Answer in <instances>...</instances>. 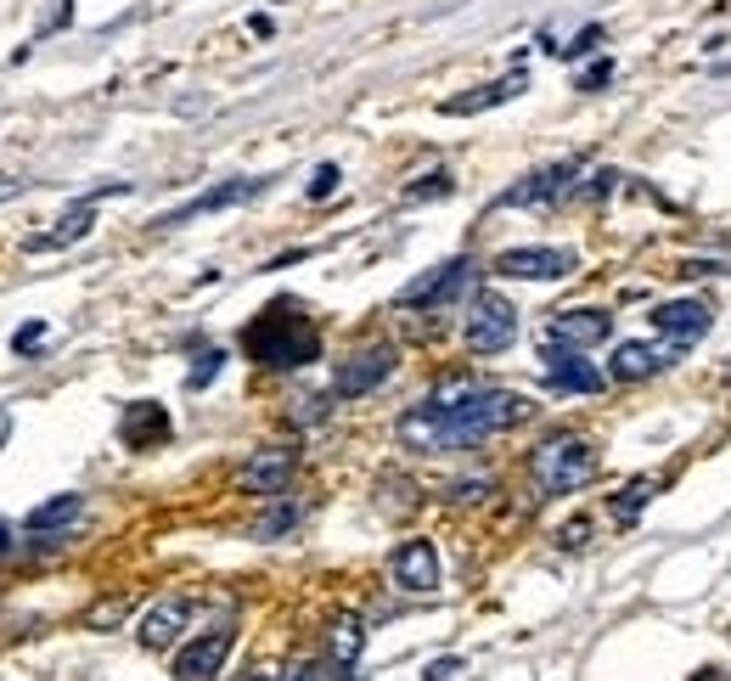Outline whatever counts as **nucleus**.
Segmentation results:
<instances>
[{
	"mask_svg": "<svg viewBox=\"0 0 731 681\" xmlns=\"http://www.w3.org/2000/svg\"><path fill=\"white\" fill-rule=\"evenodd\" d=\"M124 614H129V597H108V603H96L85 614V626L90 631H113V626H124Z\"/></svg>",
	"mask_w": 731,
	"mask_h": 681,
	"instance_id": "nucleus-25",
	"label": "nucleus"
},
{
	"mask_svg": "<svg viewBox=\"0 0 731 681\" xmlns=\"http://www.w3.org/2000/svg\"><path fill=\"white\" fill-rule=\"evenodd\" d=\"M614 333V315L608 310H562L552 315V344H569V349H591V344H603Z\"/></svg>",
	"mask_w": 731,
	"mask_h": 681,
	"instance_id": "nucleus-17",
	"label": "nucleus"
},
{
	"mask_svg": "<svg viewBox=\"0 0 731 681\" xmlns=\"http://www.w3.org/2000/svg\"><path fill=\"white\" fill-rule=\"evenodd\" d=\"M692 681H720V670H704V676H692Z\"/></svg>",
	"mask_w": 731,
	"mask_h": 681,
	"instance_id": "nucleus-39",
	"label": "nucleus"
},
{
	"mask_svg": "<svg viewBox=\"0 0 731 681\" xmlns=\"http://www.w3.org/2000/svg\"><path fill=\"white\" fill-rule=\"evenodd\" d=\"M608 79H614V57H603V62H591V69L580 74V85H574V90H603Z\"/></svg>",
	"mask_w": 731,
	"mask_h": 681,
	"instance_id": "nucleus-31",
	"label": "nucleus"
},
{
	"mask_svg": "<svg viewBox=\"0 0 731 681\" xmlns=\"http://www.w3.org/2000/svg\"><path fill=\"white\" fill-rule=\"evenodd\" d=\"M574 175H580V164L569 158V164H552V170H535L529 181H518L512 191H501V203L507 209H529V203H552V198H562V191L574 186Z\"/></svg>",
	"mask_w": 731,
	"mask_h": 681,
	"instance_id": "nucleus-16",
	"label": "nucleus"
},
{
	"mask_svg": "<svg viewBox=\"0 0 731 681\" xmlns=\"http://www.w3.org/2000/svg\"><path fill=\"white\" fill-rule=\"evenodd\" d=\"M264 191V181H225V186H214V191H197L191 203H181V209H170L158 220V232H175V225H186V220H197V214H220V209H231V203H248V198H259Z\"/></svg>",
	"mask_w": 731,
	"mask_h": 681,
	"instance_id": "nucleus-14",
	"label": "nucleus"
},
{
	"mask_svg": "<svg viewBox=\"0 0 731 681\" xmlns=\"http://www.w3.org/2000/svg\"><path fill=\"white\" fill-rule=\"evenodd\" d=\"M529 417V400L512 388H490L473 377H445L428 400H417L400 417V445L417 457H439V450H473L490 434H507Z\"/></svg>",
	"mask_w": 731,
	"mask_h": 681,
	"instance_id": "nucleus-1",
	"label": "nucleus"
},
{
	"mask_svg": "<svg viewBox=\"0 0 731 681\" xmlns=\"http://www.w3.org/2000/svg\"><path fill=\"white\" fill-rule=\"evenodd\" d=\"M596 46H603V28L591 23V28H580V35H574L569 46H557V51H562V57H591Z\"/></svg>",
	"mask_w": 731,
	"mask_h": 681,
	"instance_id": "nucleus-29",
	"label": "nucleus"
},
{
	"mask_svg": "<svg viewBox=\"0 0 731 681\" xmlns=\"http://www.w3.org/2000/svg\"><path fill=\"white\" fill-rule=\"evenodd\" d=\"M338 181H344V175H338V164H321V170L310 175V198H315V203H321V198H332V191H338Z\"/></svg>",
	"mask_w": 731,
	"mask_h": 681,
	"instance_id": "nucleus-30",
	"label": "nucleus"
},
{
	"mask_svg": "<svg viewBox=\"0 0 731 681\" xmlns=\"http://www.w3.org/2000/svg\"><path fill=\"white\" fill-rule=\"evenodd\" d=\"M676 361V349H664V344H642V338H630V344H614V361H608V377L614 383H642V377H658L664 367Z\"/></svg>",
	"mask_w": 731,
	"mask_h": 681,
	"instance_id": "nucleus-15",
	"label": "nucleus"
},
{
	"mask_svg": "<svg viewBox=\"0 0 731 681\" xmlns=\"http://www.w3.org/2000/svg\"><path fill=\"white\" fill-rule=\"evenodd\" d=\"M298 512H305L298 502H282V496H276V507H271V512H264L259 524H253V541H276V535H287V530L298 524Z\"/></svg>",
	"mask_w": 731,
	"mask_h": 681,
	"instance_id": "nucleus-24",
	"label": "nucleus"
},
{
	"mask_svg": "<svg viewBox=\"0 0 731 681\" xmlns=\"http://www.w3.org/2000/svg\"><path fill=\"white\" fill-rule=\"evenodd\" d=\"M287 681H321V665H293Z\"/></svg>",
	"mask_w": 731,
	"mask_h": 681,
	"instance_id": "nucleus-37",
	"label": "nucleus"
},
{
	"mask_svg": "<svg viewBox=\"0 0 731 681\" xmlns=\"http://www.w3.org/2000/svg\"><path fill=\"white\" fill-rule=\"evenodd\" d=\"M119 439H124L129 450H152V445H163V439H170V411L152 406V400L124 406V417H119Z\"/></svg>",
	"mask_w": 731,
	"mask_h": 681,
	"instance_id": "nucleus-18",
	"label": "nucleus"
},
{
	"mask_svg": "<svg viewBox=\"0 0 731 681\" xmlns=\"http://www.w3.org/2000/svg\"><path fill=\"white\" fill-rule=\"evenodd\" d=\"M231 642H237V631H231V626H214V631H203L197 642H186L181 654H175V681H214L220 665L231 659Z\"/></svg>",
	"mask_w": 731,
	"mask_h": 681,
	"instance_id": "nucleus-8",
	"label": "nucleus"
},
{
	"mask_svg": "<svg viewBox=\"0 0 731 681\" xmlns=\"http://www.w3.org/2000/svg\"><path fill=\"white\" fill-rule=\"evenodd\" d=\"M186 620H191V597H158V603L141 614V631H136V636H141L147 654H163V647L181 642Z\"/></svg>",
	"mask_w": 731,
	"mask_h": 681,
	"instance_id": "nucleus-13",
	"label": "nucleus"
},
{
	"mask_svg": "<svg viewBox=\"0 0 731 681\" xmlns=\"http://www.w3.org/2000/svg\"><path fill=\"white\" fill-rule=\"evenodd\" d=\"M490 491H495V479H456L445 496H450L456 507H473V502H490Z\"/></svg>",
	"mask_w": 731,
	"mask_h": 681,
	"instance_id": "nucleus-26",
	"label": "nucleus"
},
{
	"mask_svg": "<svg viewBox=\"0 0 731 681\" xmlns=\"http://www.w3.org/2000/svg\"><path fill=\"white\" fill-rule=\"evenodd\" d=\"M647 321L658 327V338H670L676 349H686V344H697L715 327V305L709 299H670V305H658Z\"/></svg>",
	"mask_w": 731,
	"mask_h": 681,
	"instance_id": "nucleus-7",
	"label": "nucleus"
},
{
	"mask_svg": "<svg viewBox=\"0 0 731 681\" xmlns=\"http://www.w3.org/2000/svg\"><path fill=\"white\" fill-rule=\"evenodd\" d=\"M585 541H591V524H585V518H569V524L557 530V546H569V553H580Z\"/></svg>",
	"mask_w": 731,
	"mask_h": 681,
	"instance_id": "nucleus-32",
	"label": "nucleus"
},
{
	"mask_svg": "<svg viewBox=\"0 0 731 681\" xmlns=\"http://www.w3.org/2000/svg\"><path fill=\"white\" fill-rule=\"evenodd\" d=\"M360 647H366L360 614H332V626H326V665L332 670H349L360 659Z\"/></svg>",
	"mask_w": 731,
	"mask_h": 681,
	"instance_id": "nucleus-20",
	"label": "nucleus"
},
{
	"mask_svg": "<svg viewBox=\"0 0 731 681\" xmlns=\"http://www.w3.org/2000/svg\"><path fill=\"white\" fill-rule=\"evenodd\" d=\"M614 181H619L614 170H596V175H591V186H585V198H603V191H608Z\"/></svg>",
	"mask_w": 731,
	"mask_h": 681,
	"instance_id": "nucleus-35",
	"label": "nucleus"
},
{
	"mask_svg": "<svg viewBox=\"0 0 731 681\" xmlns=\"http://www.w3.org/2000/svg\"><path fill=\"white\" fill-rule=\"evenodd\" d=\"M461 338H468L473 355H501V349H512V338H518V310H512L501 294H490V287H484V294L468 299Z\"/></svg>",
	"mask_w": 731,
	"mask_h": 681,
	"instance_id": "nucleus-4",
	"label": "nucleus"
},
{
	"mask_svg": "<svg viewBox=\"0 0 731 681\" xmlns=\"http://www.w3.org/2000/svg\"><path fill=\"white\" fill-rule=\"evenodd\" d=\"M90 225H96V198H85V203H74L69 214H62L57 225H51V232H40V237H28L23 248L28 253H57V248H74L85 232H90Z\"/></svg>",
	"mask_w": 731,
	"mask_h": 681,
	"instance_id": "nucleus-19",
	"label": "nucleus"
},
{
	"mask_svg": "<svg viewBox=\"0 0 731 681\" xmlns=\"http://www.w3.org/2000/svg\"><path fill=\"white\" fill-rule=\"evenodd\" d=\"M411 198L422 203V198H450V175L445 170H434V175H422L417 186H411Z\"/></svg>",
	"mask_w": 731,
	"mask_h": 681,
	"instance_id": "nucleus-28",
	"label": "nucleus"
},
{
	"mask_svg": "<svg viewBox=\"0 0 731 681\" xmlns=\"http://www.w3.org/2000/svg\"><path fill=\"white\" fill-rule=\"evenodd\" d=\"M569 271H574L569 248H507L495 259V276H512V282H557Z\"/></svg>",
	"mask_w": 731,
	"mask_h": 681,
	"instance_id": "nucleus-9",
	"label": "nucleus"
},
{
	"mask_svg": "<svg viewBox=\"0 0 731 681\" xmlns=\"http://www.w3.org/2000/svg\"><path fill=\"white\" fill-rule=\"evenodd\" d=\"M40 344H46V321H28V327L12 338V349H17V355H35Z\"/></svg>",
	"mask_w": 731,
	"mask_h": 681,
	"instance_id": "nucleus-33",
	"label": "nucleus"
},
{
	"mask_svg": "<svg viewBox=\"0 0 731 681\" xmlns=\"http://www.w3.org/2000/svg\"><path fill=\"white\" fill-rule=\"evenodd\" d=\"M681 276H720V265H715V259H686Z\"/></svg>",
	"mask_w": 731,
	"mask_h": 681,
	"instance_id": "nucleus-36",
	"label": "nucleus"
},
{
	"mask_svg": "<svg viewBox=\"0 0 731 681\" xmlns=\"http://www.w3.org/2000/svg\"><path fill=\"white\" fill-rule=\"evenodd\" d=\"M394 361H400V355H394V344H366V349L344 355L338 372H332V395H338V400H360V395H372L377 383H388Z\"/></svg>",
	"mask_w": 731,
	"mask_h": 681,
	"instance_id": "nucleus-5",
	"label": "nucleus"
},
{
	"mask_svg": "<svg viewBox=\"0 0 731 681\" xmlns=\"http://www.w3.org/2000/svg\"><path fill=\"white\" fill-rule=\"evenodd\" d=\"M394 586L400 592H434L439 586V553H434V541H400L394 546Z\"/></svg>",
	"mask_w": 731,
	"mask_h": 681,
	"instance_id": "nucleus-12",
	"label": "nucleus"
},
{
	"mask_svg": "<svg viewBox=\"0 0 731 681\" xmlns=\"http://www.w3.org/2000/svg\"><path fill=\"white\" fill-rule=\"evenodd\" d=\"M79 512H85V502H79V496H51V502H40L35 512L23 518V530H28V535H46V530H62V524H74Z\"/></svg>",
	"mask_w": 731,
	"mask_h": 681,
	"instance_id": "nucleus-22",
	"label": "nucleus"
},
{
	"mask_svg": "<svg viewBox=\"0 0 731 681\" xmlns=\"http://www.w3.org/2000/svg\"><path fill=\"white\" fill-rule=\"evenodd\" d=\"M653 491H658L653 479H630L619 491V502H614V524H636V518L647 512V502H653Z\"/></svg>",
	"mask_w": 731,
	"mask_h": 681,
	"instance_id": "nucleus-23",
	"label": "nucleus"
},
{
	"mask_svg": "<svg viewBox=\"0 0 731 681\" xmlns=\"http://www.w3.org/2000/svg\"><path fill=\"white\" fill-rule=\"evenodd\" d=\"M0 553H7V524H0Z\"/></svg>",
	"mask_w": 731,
	"mask_h": 681,
	"instance_id": "nucleus-40",
	"label": "nucleus"
},
{
	"mask_svg": "<svg viewBox=\"0 0 731 681\" xmlns=\"http://www.w3.org/2000/svg\"><path fill=\"white\" fill-rule=\"evenodd\" d=\"M456 670H461V659L450 654V659H434V665H428V670H422V681H450Z\"/></svg>",
	"mask_w": 731,
	"mask_h": 681,
	"instance_id": "nucleus-34",
	"label": "nucleus"
},
{
	"mask_svg": "<svg viewBox=\"0 0 731 681\" xmlns=\"http://www.w3.org/2000/svg\"><path fill=\"white\" fill-rule=\"evenodd\" d=\"M523 85H529L523 74H507V79L479 85V90H468V96H450V102H445L439 113H450V119H468V113H484V108H501V102H512V96H518Z\"/></svg>",
	"mask_w": 731,
	"mask_h": 681,
	"instance_id": "nucleus-21",
	"label": "nucleus"
},
{
	"mask_svg": "<svg viewBox=\"0 0 731 681\" xmlns=\"http://www.w3.org/2000/svg\"><path fill=\"white\" fill-rule=\"evenodd\" d=\"M546 383L557 388V395H603L608 372H596L569 344H546Z\"/></svg>",
	"mask_w": 731,
	"mask_h": 681,
	"instance_id": "nucleus-10",
	"label": "nucleus"
},
{
	"mask_svg": "<svg viewBox=\"0 0 731 681\" xmlns=\"http://www.w3.org/2000/svg\"><path fill=\"white\" fill-rule=\"evenodd\" d=\"M243 681H276V676H271V670H248Z\"/></svg>",
	"mask_w": 731,
	"mask_h": 681,
	"instance_id": "nucleus-38",
	"label": "nucleus"
},
{
	"mask_svg": "<svg viewBox=\"0 0 731 681\" xmlns=\"http://www.w3.org/2000/svg\"><path fill=\"white\" fill-rule=\"evenodd\" d=\"M220 361H225V355H220V349H209L203 361H197V367L186 372V388H203V383H214V377H220Z\"/></svg>",
	"mask_w": 731,
	"mask_h": 681,
	"instance_id": "nucleus-27",
	"label": "nucleus"
},
{
	"mask_svg": "<svg viewBox=\"0 0 731 681\" xmlns=\"http://www.w3.org/2000/svg\"><path fill=\"white\" fill-rule=\"evenodd\" d=\"M473 259L468 253H461V259H445V265H434V271H428V276H417V282H406L400 287V299H394V305H400V310H434V305H450L456 294H461V287H468L473 282Z\"/></svg>",
	"mask_w": 731,
	"mask_h": 681,
	"instance_id": "nucleus-6",
	"label": "nucleus"
},
{
	"mask_svg": "<svg viewBox=\"0 0 731 681\" xmlns=\"http://www.w3.org/2000/svg\"><path fill=\"white\" fill-rule=\"evenodd\" d=\"M293 468H298V457L287 445H271V450H259V457H248L243 462V473H237V491H248V496H282L287 491V479H293Z\"/></svg>",
	"mask_w": 731,
	"mask_h": 681,
	"instance_id": "nucleus-11",
	"label": "nucleus"
},
{
	"mask_svg": "<svg viewBox=\"0 0 731 681\" xmlns=\"http://www.w3.org/2000/svg\"><path fill=\"white\" fill-rule=\"evenodd\" d=\"M243 349H248V361H259V367L293 372V367L321 361V333H315V321L298 310L293 299H276V305H264L243 327Z\"/></svg>",
	"mask_w": 731,
	"mask_h": 681,
	"instance_id": "nucleus-2",
	"label": "nucleus"
},
{
	"mask_svg": "<svg viewBox=\"0 0 731 681\" xmlns=\"http://www.w3.org/2000/svg\"><path fill=\"white\" fill-rule=\"evenodd\" d=\"M529 479L541 496H574L596 479V450L580 434H552L529 450Z\"/></svg>",
	"mask_w": 731,
	"mask_h": 681,
	"instance_id": "nucleus-3",
	"label": "nucleus"
}]
</instances>
